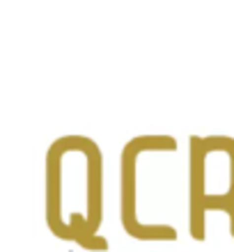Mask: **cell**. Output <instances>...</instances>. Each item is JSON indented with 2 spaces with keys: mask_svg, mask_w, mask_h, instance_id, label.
<instances>
[{
  "mask_svg": "<svg viewBox=\"0 0 234 252\" xmlns=\"http://www.w3.org/2000/svg\"><path fill=\"white\" fill-rule=\"evenodd\" d=\"M46 225L55 239L108 250L103 227V154L97 140L71 133L46 149Z\"/></svg>",
  "mask_w": 234,
  "mask_h": 252,
  "instance_id": "1",
  "label": "cell"
},
{
  "mask_svg": "<svg viewBox=\"0 0 234 252\" xmlns=\"http://www.w3.org/2000/svg\"><path fill=\"white\" fill-rule=\"evenodd\" d=\"M209 213L228 216L234 239V138L191 135L186 165V220L193 241L207 239Z\"/></svg>",
  "mask_w": 234,
  "mask_h": 252,
  "instance_id": "2",
  "label": "cell"
}]
</instances>
